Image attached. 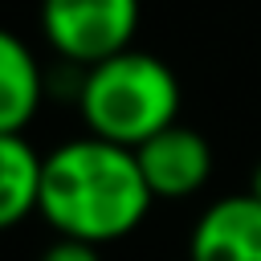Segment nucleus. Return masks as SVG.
<instances>
[{
  "mask_svg": "<svg viewBox=\"0 0 261 261\" xmlns=\"http://www.w3.org/2000/svg\"><path fill=\"white\" fill-rule=\"evenodd\" d=\"M151 204L155 196L130 147L82 135L45 155L37 212L57 237L86 245L122 241L147 220Z\"/></svg>",
  "mask_w": 261,
  "mask_h": 261,
  "instance_id": "f257e3e1",
  "label": "nucleus"
},
{
  "mask_svg": "<svg viewBox=\"0 0 261 261\" xmlns=\"http://www.w3.org/2000/svg\"><path fill=\"white\" fill-rule=\"evenodd\" d=\"M179 77L175 69L143 49H122L77 77V110L94 139L118 147H143L151 135L175 126L179 118Z\"/></svg>",
  "mask_w": 261,
  "mask_h": 261,
  "instance_id": "f03ea898",
  "label": "nucleus"
},
{
  "mask_svg": "<svg viewBox=\"0 0 261 261\" xmlns=\"http://www.w3.org/2000/svg\"><path fill=\"white\" fill-rule=\"evenodd\" d=\"M135 33L139 0H41L45 45L77 69L130 49Z\"/></svg>",
  "mask_w": 261,
  "mask_h": 261,
  "instance_id": "7ed1b4c3",
  "label": "nucleus"
},
{
  "mask_svg": "<svg viewBox=\"0 0 261 261\" xmlns=\"http://www.w3.org/2000/svg\"><path fill=\"white\" fill-rule=\"evenodd\" d=\"M143 179L155 200H188L212 179V147L192 126H167L135 147Z\"/></svg>",
  "mask_w": 261,
  "mask_h": 261,
  "instance_id": "20e7f679",
  "label": "nucleus"
},
{
  "mask_svg": "<svg viewBox=\"0 0 261 261\" xmlns=\"http://www.w3.org/2000/svg\"><path fill=\"white\" fill-rule=\"evenodd\" d=\"M188 261H261V200L249 192L212 200L192 224Z\"/></svg>",
  "mask_w": 261,
  "mask_h": 261,
  "instance_id": "39448f33",
  "label": "nucleus"
},
{
  "mask_svg": "<svg viewBox=\"0 0 261 261\" xmlns=\"http://www.w3.org/2000/svg\"><path fill=\"white\" fill-rule=\"evenodd\" d=\"M45 98V77L33 57V49L0 29V135H24V126L37 118V106Z\"/></svg>",
  "mask_w": 261,
  "mask_h": 261,
  "instance_id": "423d86ee",
  "label": "nucleus"
},
{
  "mask_svg": "<svg viewBox=\"0 0 261 261\" xmlns=\"http://www.w3.org/2000/svg\"><path fill=\"white\" fill-rule=\"evenodd\" d=\"M45 155L29 147L24 135H0V232L29 220L41 204Z\"/></svg>",
  "mask_w": 261,
  "mask_h": 261,
  "instance_id": "0eeeda50",
  "label": "nucleus"
},
{
  "mask_svg": "<svg viewBox=\"0 0 261 261\" xmlns=\"http://www.w3.org/2000/svg\"><path fill=\"white\" fill-rule=\"evenodd\" d=\"M37 261H102L98 245H86V241H69V237H57Z\"/></svg>",
  "mask_w": 261,
  "mask_h": 261,
  "instance_id": "6e6552de",
  "label": "nucleus"
},
{
  "mask_svg": "<svg viewBox=\"0 0 261 261\" xmlns=\"http://www.w3.org/2000/svg\"><path fill=\"white\" fill-rule=\"evenodd\" d=\"M253 200H261V159L253 163V171H249V188H245Z\"/></svg>",
  "mask_w": 261,
  "mask_h": 261,
  "instance_id": "1a4fd4ad",
  "label": "nucleus"
}]
</instances>
